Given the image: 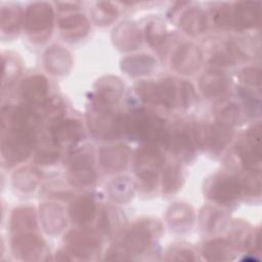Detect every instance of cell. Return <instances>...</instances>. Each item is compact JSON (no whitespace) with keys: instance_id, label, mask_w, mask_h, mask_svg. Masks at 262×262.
<instances>
[{"instance_id":"1","label":"cell","mask_w":262,"mask_h":262,"mask_svg":"<svg viewBox=\"0 0 262 262\" xmlns=\"http://www.w3.org/2000/svg\"><path fill=\"white\" fill-rule=\"evenodd\" d=\"M53 9L47 2H35L28 6L25 14V27L33 40L44 41L51 33Z\"/></svg>"},{"instance_id":"2","label":"cell","mask_w":262,"mask_h":262,"mask_svg":"<svg viewBox=\"0 0 262 262\" xmlns=\"http://www.w3.org/2000/svg\"><path fill=\"white\" fill-rule=\"evenodd\" d=\"M127 128L130 134L141 140L168 139L163 122L143 110L135 111L127 120Z\"/></svg>"},{"instance_id":"3","label":"cell","mask_w":262,"mask_h":262,"mask_svg":"<svg viewBox=\"0 0 262 262\" xmlns=\"http://www.w3.org/2000/svg\"><path fill=\"white\" fill-rule=\"evenodd\" d=\"M239 182L226 175L214 177L207 187V194L210 199L220 204L232 203L241 192Z\"/></svg>"},{"instance_id":"4","label":"cell","mask_w":262,"mask_h":262,"mask_svg":"<svg viewBox=\"0 0 262 262\" xmlns=\"http://www.w3.org/2000/svg\"><path fill=\"white\" fill-rule=\"evenodd\" d=\"M261 16V3L242 1L232 5V25L248 29L259 25Z\"/></svg>"},{"instance_id":"5","label":"cell","mask_w":262,"mask_h":262,"mask_svg":"<svg viewBox=\"0 0 262 262\" xmlns=\"http://www.w3.org/2000/svg\"><path fill=\"white\" fill-rule=\"evenodd\" d=\"M89 127L92 132L101 138L116 136L118 130V121L111 112L103 108H94L88 117Z\"/></svg>"},{"instance_id":"6","label":"cell","mask_w":262,"mask_h":262,"mask_svg":"<svg viewBox=\"0 0 262 262\" xmlns=\"http://www.w3.org/2000/svg\"><path fill=\"white\" fill-rule=\"evenodd\" d=\"M163 164L162 155L155 148L141 149L136 157V167L142 181L151 182L157 177V172Z\"/></svg>"},{"instance_id":"7","label":"cell","mask_w":262,"mask_h":262,"mask_svg":"<svg viewBox=\"0 0 262 262\" xmlns=\"http://www.w3.org/2000/svg\"><path fill=\"white\" fill-rule=\"evenodd\" d=\"M201 61L202 53L200 49L190 44L180 46L173 57L175 69L185 74H190L198 70Z\"/></svg>"},{"instance_id":"8","label":"cell","mask_w":262,"mask_h":262,"mask_svg":"<svg viewBox=\"0 0 262 262\" xmlns=\"http://www.w3.org/2000/svg\"><path fill=\"white\" fill-rule=\"evenodd\" d=\"M82 129L78 122L67 120L58 122L52 129V135L57 144L70 145L74 144L81 137Z\"/></svg>"},{"instance_id":"9","label":"cell","mask_w":262,"mask_h":262,"mask_svg":"<svg viewBox=\"0 0 262 262\" xmlns=\"http://www.w3.org/2000/svg\"><path fill=\"white\" fill-rule=\"evenodd\" d=\"M59 29L63 37L78 39L88 33L89 24L83 14H73L60 19Z\"/></svg>"},{"instance_id":"10","label":"cell","mask_w":262,"mask_h":262,"mask_svg":"<svg viewBox=\"0 0 262 262\" xmlns=\"http://www.w3.org/2000/svg\"><path fill=\"white\" fill-rule=\"evenodd\" d=\"M179 23L187 34L198 35L206 29L207 18L200 7H190L181 15Z\"/></svg>"},{"instance_id":"11","label":"cell","mask_w":262,"mask_h":262,"mask_svg":"<svg viewBox=\"0 0 262 262\" xmlns=\"http://www.w3.org/2000/svg\"><path fill=\"white\" fill-rule=\"evenodd\" d=\"M114 33L115 42L120 48L125 50L133 49L139 43V31L137 27L130 21H124L120 24Z\"/></svg>"},{"instance_id":"12","label":"cell","mask_w":262,"mask_h":262,"mask_svg":"<svg viewBox=\"0 0 262 262\" xmlns=\"http://www.w3.org/2000/svg\"><path fill=\"white\" fill-rule=\"evenodd\" d=\"M201 86L203 92L206 95L215 97L222 95L226 91L227 80L222 73L217 71H210L203 76L201 80Z\"/></svg>"},{"instance_id":"13","label":"cell","mask_w":262,"mask_h":262,"mask_svg":"<svg viewBox=\"0 0 262 262\" xmlns=\"http://www.w3.org/2000/svg\"><path fill=\"white\" fill-rule=\"evenodd\" d=\"M70 54L61 47L53 46L46 53V67L53 74H62L71 67Z\"/></svg>"},{"instance_id":"14","label":"cell","mask_w":262,"mask_h":262,"mask_svg":"<svg viewBox=\"0 0 262 262\" xmlns=\"http://www.w3.org/2000/svg\"><path fill=\"white\" fill-rule=\"evenodd\" d=\"M128 151L125 146H112L101 151V164L105 170L117 171L125 167Z\"/></svg>"},{"instance_id":"15","label":"cell","mask_w":262,"mask_h":262,"mask_svg":"<svg viewBox=\"0 0 262 262\" xmlns=\"http://www.w3.org/2000/svg\"><path fill=\"white\" fill-rule=\"evenodd\" d=\"M23 97L31 102L36 103L44 99L47 93V83L46 80L41 76H35L29 78L26 82H24L21 87Z\"/></svg>"},{"instance_id":"16","label":"cell","mask_w":262,"mask_h":262,"mask_svg":"<svg viewBox=\"0 0 262 262\" xmlns=\"http://www.w3.org/2000/svg\"><path fill=\"white\" fill-rule=\"evenodd\" d=\"M42 221L47 231H59L64 225L63 211L60 207L54 204H46L41 210Z\"/></svg>"},{"instance_id":"17","label":"cell","mask_w":262,"mask_h":262,"mask_svg":"<svg viewBox=\"0 0 262 262\" xmlns=\"http://www.w3.org/2000/svg\"><path fill=\"white\" fill-rule=\"evenodd\" d=\"M95 179L94 171L90 168L89 163L85 158L75 160L72 163L71 181L75 185L83 186L91 184Z\"/></svg>"},{"instance_id":"18","label":"cell","mask_w":262,"mask_h":262,"mask_svg":"<svg viewBox=\"0 0 262 262\" xmlns=\"http://www.w3.org/2000/svg\"><path fill=\"white\" fill-rule=\"evenodd\" d=\"M71 216L75 222L85 223L92 220L95 214V204L90 198L81 196L71 206Z\"/></svg>"},{"instance_id":"19","label":"cell","mask_w":262,"mask_h":262,"mask_svg":"<svg viewBox=\"0 0 262 262\" xmlns=\"http://www.w3.org/2000/svg\"><path fill=\"white\" fill-rule=\"evenodd\" d=\"M21 10L18 5L6 4L1 7L2 32L12 33L18 30L21 23Z\"/></svg>"},{"instance_id":"20","label":"cell","mask_w":262,"mask_h":262,"mask_svg":"<svg viewBox=\"0 0 262 262\" xmlns=\"http://www.w3.org/2000/svg\"><path fill=\"white\" fill-rule=\"evenodd\" d=\"M154 59L146 55L132 56L123 62L124 70L132 75H142L144 73H148L154 68Z\"/></svg>"},{"instance_id":"21","label":"cell","mask_w":262,"mask_h":262,"mask_svg":"<svg viewBox=\"0 0 262 262\" xmlns=\"http://www.w3.org/2000/svg\"><path fill=\"white\" fill-rule=\"evenodd\" d=\"M175 151H177L180 155L187 156L190 154L192 149V139L190 134L187 132V129L185 128H178L175 130L174 133H172V136L168 139Z\"/></svg>"},{"instance_id":"22","label":"cell","mask_w":262,"mask_h":262,"mask_svg":"<svg viewBox=\"0 0 262 262\" xmlns=\"http://www.w3.org/2000/svg\"><path fill=\"white\" fill-rule=\"evenodd\" d=\"M92 15L95 23L107 25L117 17L118 9L111 2H97L92 9Z\"/></svg>"},{"instance_id":"23","label":"cell","mask_w":262,"mask_h":262,"mask_svg":"<svg viewBox=\"0 0 262 262\" xmlns=\"http://www.w3.org/2000/svg\"><path fill=\"white\" fill-rule=\"evenodd\" d=\"M121 90L120 83L112 78L104 79L98 86V94L104 102H113L117 100L121 94Z\"/></svg>"},{"instance_id":"24","label":"cell","mask_w":262,"mask_h":262,"mask_svg":"<svg viewBox=\"0 0 262 262\" xmlns=\"http://www.w3.org/2000/svg\"><path fill=\"white\" fill-rule=\"evenodd\" d=\"M168 218L171 225L182 227L191 223L192 213L188 207L179 204L171 208L168 214Z\"/></svg>"},{"instance_id":"25","label":"cell","mask_w":262,"mask_h":262,"mask_svg":"<svg viewBox=\"0 0 262 262\" xmlns=\"http://www.w3.org/2000/svg\"><path fill=\"white\" fill-rule=\"evenodd\" d=\"M15 185L21 190H31L39 181V174L33 169H23L15 174Z\"/></svg>"},{"instance_id":"26","label":"cell","mask_w":262,"mask_h":262,"mask_svg":"<svg viewBox=\"0 0 262 262\" xmlns=\"http://www.w3.org/2000/svg\"><path fill=\"white\" fill-rule=\"evenodd\" d=\"M181 174L177 167L170 166L165 171V175L163 177V190L167 193L174 192L178 189L180 185Z\"/></svg>"},{"instance_id":"27","label":"cell","mask_w":262,"mask_h":262,"mask_svg":"<svg viewBox=\"0 0 262 262\" xmlns=\"http://www.w3.org/2000/svg\"><path fill=\"white\" fill-rule=\"evenodd\" d=\"M12 224L16 228H32L35 225L34 211L30 208H21L15 211Z\"/></svg>"},{"instance_id":"28","label":"cell","mask_w":262,"mask_h":262,"mask_svg":"<svg viewBox=\"0 0 262 262\" xmlns=\"http://www.w3.org/2000/svg\"><path fill=\"white\" fill-rule=\"evenodd\" d=\"M146 39L152 46H158L165 38V27L159 20H152L148 23L145 29Z\"/></svg>"},{"instance_id":"29","label":"cell","mask_w":262,"mask_h":262,"mask_svg":"<svg viewBox=\"0 0 262 262\" xmlns=\"http://www.w3.org/2000/svg\"><path fill=\"white\" fill-rule=\"evenodd\" d=\"M215 23L222 28L232 26V5L220 6L215 14Z\"/></svg>"},{"instance_id":"30","label":"cell","mask_w":262,"mask_h":262,"mask_svg":"<svg viewBox=\"0 0 262 262\" xmlns=\"http://www.w3.org/2000/svg\"><path fill=\"white\" fill-rule=\"evenodd\" d=\"M123 179H120L118 182L114 183V186L111 188L113 198L119 201H124L125 199L129 198L131 193L130 184L127 181H122Z\"/></svg>"},{"instance_id":"31","label":"cell","mask_w":262,"mask_h":262,"mask_svg":"<svg viewBox=\"0 0 262 262\" xmlns=\"http://www.w3.org/2000/svg\"><path fill=\"white\" fill-rule=\"evenodd\" d=\"M237 108L234 104H228L226 107H224L222 111H220L218 117L220 124L223 126H229L231 125L237 118Z\"/></svg>"},{"instance_id":"32","label":"cell","mask_w":262,"mask_h":262,"mask_svg":"<svg viewBox=\"0 0 262 262\" xmlns=\"http://www.w3.org/2000/svg\"><path fill=\"white\" fill-rule=\"evenodd\" d=\"M202 216V222L204 226H206L209 229L215 228L216 225L219 224V221L222 220V214H220V212L214 209H206Z\"/></svg>"},{"instance_id":"33","label":"cell","mask_w":262,"mask_h":262,"mask_svg":"<svg viewBox=\"0 0 262 262\" xmlns=\"http://www.w3.org/2000/svg\"><path fill=\"white\" fill-rule=\"evenodd\" d=\"M244 80L252 85H258L260 83V72L256 69H247L244 71Z\"/></svg>"},{"instance_id":"34","label":"cell","mask_w":262,"mask_h":262,"mask_svg":"<svg viewBox=\"0 0 262 262\" xmlns=\"http://www.w3.org/2000/svg\"><path fill=\"white\" fill-rule=\"evenodd\" d=\"M244 187L245 189H247L248 191H252V192H259L260 191V177H256L255 175L247 178V180L245 179L244 182Z\"/></svg>"},{"instance_id":"35","label":"cell","mask_w":262,"mask_h":262,"mask_svg":"<svg viewBox=\"0 0 262 262\" xmlns=\"http://www.w3.org/2000/svg\"><path fill=\"white\" fill-rule=\"evenodd\" d=\"M59 6V8H64L67 7V9H75V8H78L79 4L78 3H75V2H60L57 4Z\"/></svg>"}]
</instances>
